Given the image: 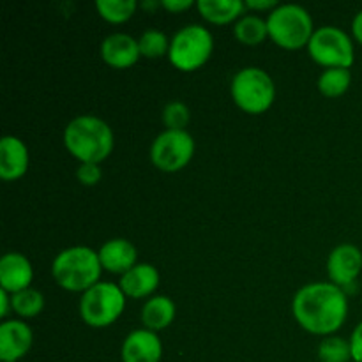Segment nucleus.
I'll return each instance as SVG.
<instances>
[{"instance_id":"obj_1","label":"nucleus","mask_w":362,"mask_h":362,"mask_svg":"<svg viewBox=\"0 0 362 362\" xmlns=\"http://www.w3.org/2000/svg\"><path fill=\"white\" fill-rule=\"evenodd\" d=\"M292 313L311 334L329 336L338 331L349 315V299L334 283H310L293 296Z\"/></svg>"},{"instance_id":"obj_2","label":"nucleus","mask_w":362,"mask_h":362,"mask_svg":"<svg viewBox=\"0 0 362 362\" xmlns=\"http://www.w3.org/2000/svg\"><path fill=\"white\" fill-rule=\"evenodd\" d=\"M64 145L80 163L105 161L113 151V131L95 115H80L64 131Z\"/></svg>"},{"instance_id":"obj_3","label":"nucleus","mask_w":362,"mask_h":362,"mask_svg":"<svg viewBox=\"0 0 362 362\" xmlns=\"http://www.w3.org/2000/svg\"><path fill=\"white\" fill-rule=\"evenodd\" d=\"M103 265L99 253L87 246H73L60 251L52 264V274L69 292H87L98 285Z\"/></svg>"},{"instance_id":"obj_4","label":"nucleus","mask_w":362,"mask_h":362,"mask_svg":"<svg viewBox=\"0 0 362 362\" xmlns=\"http://www.w3.org/2000/svg\"><path fill=\"white\" fill-rule=\"evenodd\" d=\"M267 30L272 41L281 48H303L315 32L313 18L299 4H281L269 13Z\"/></svg>"},{"instance_id":"obj_5","label":"nucleus","mask_w":362,"mask_h":362,"mask_svg":"<svg viewBox=\"0 0 362 362\" xmlns=\"http://www.w3.org/2000/svg\"><path fill=\"white\" fill-rule=\"evenodd\" d=\"M214 37L204 25L191 23L180 28L170 41L168 59L177 69L194 71L204 66L212 55Z\"/></svg>"},{"instance_id":"obj_6","label":"nucleus","mask_w":362,"mask_h":362,"mask_svg":"<svg viewBox=\"0 0 362 362\" xmlns=\"http://www.w3.org/2000/svg\"><path fill=\"white\" fill-rule=\"evenodd\" d=\"M232 98L247 113H264L274 103L276 87L272 78L260 67H244L232 80Z\"/></svg>"},{"instance_id":"obj_7","label":"nucleus","mask_w":362,"mask_h":362,"mask_svg":"<svg viewBox=\"0 0 362 362\" xmlns=\"http://www.w3.org/2000/svg\"><path fill=\"white\" fill-rule=\"evenodd\" d=\"M126 296L119 285L98 283L80 299V317L90 327H108L122 315Z\"/></svg>"},{"instance_id":"obj_8","label":"nucleus","mask_w":362,"mask_h":362,"mask_svg":"<svg viewBox=\"0 0 362 362\" xmlns=\"http://www.w3.org/2000/svg\"><path fill=\"white\" fill-rule=\"evenodd\" d=\"M308 53L315 62L325 67H346L354 64V42L345 30L338 27L315 28L310 42H308Z\"/></svg>"},{"instance_id":"obj_9","label":"nucleus","mask_w":362,"mask_h":362,"mask_svg":"<svg viewBox=\"0 0 362 362\" xmlns=\"http://www.w3.org/2000/svg\"><path fill=\"white\" fill-rule=\"evenodd\" d=\"M194 154V140L186 129H166L151 145V161L161 172H179Z\"/></svg>"},{"instance_id":"obj_10","label":"nucleus","mask_w":362,"mask_h":362,"mask_svg":"<svg viewBox=\"0 0 362 362\" xmlns=\"http://www.w3.org/2000/svg\"><path fill=\"white\" fill-rule=\"evenodd\" d=\"M362 271V251L354 244H339L327 258L329 278L334 285L346 286L357 279Z\"/></svg>"},{"instance_id":"obj_11","label":"nucleus","mask_w":362,"mask_h":362,"mask_svg":"<svg viewBox=\"0 0 362 362\" xmlns=\"http://www.w3.org/2000/svg\"><path fill=\"white\" fill-rule=\"evenodd\" d=\"M34 334L21 320H6L0 325V361L18 362L30 350Z\"/></svg>"},{"instance_id":"obj_12","label":"nucleus","mask_w":362,"mask_h":362,"mask_svg":"<svg viewBox=\"0 0 362 362\" xmlns=\"http://www.w3.org/2000/svg\"><path fill=\"white\" fill-rule=\"evenodd\" d=\"M120 357L122 362H159L163 357L161 339L148 329H136L124 339Z\"/></svg>"},{"instance_id":"obj_13","label":"nucleus","mask_w":362,"mask_h":362,"mask_svg":"<svg viewBox=\"0 0 362 362\" xmlns=\"http://www.w3.org/2000/svg\"><path fill=\"white\" fill-rule=\"evenodd\" d=\"M34 269L28 258L21 253H6L0 260V286L7 293H18L30 288Z\"/></svg>"},{"instance_id":"obj_14","label":"nucleus","mask_w":362,"mask_h":362,"mask_svg":"<svg viewBox=\"0 0 362 362\" xmlns=\"http://www.w3.org/2000/svg\"><path fill=\"white\" fill-rule=\"evenodd\" d=\"M140 46L138 39L133 35L124 34V32H115L110 34L101 45V57L106 64L112 67H131L140 59Z\"/></svg>"},{"instance_id":"obj_15","label":"nucleus","mask_w":362,"mask_h":362,"mask_svg":"<svg viewBox=\"0 0 362 362\" xmlns=\"http://www.w3.org/2000/svg\"><path fill=\"white\" fill-rule=\"evenodd\" d=\"M136 247L127 239H110L99 250L103 269L113 274H126L136 265Z\"/></svg>"},{"instance_id":"obj_16","label":"nucleus","mask_w":362,"mask_h":362,"mask_svg":"<svg viewBox=\"0 0 362 362\" xmlns=\"http://www.w3.org/2000/svg\"><path fill=\"white\" fill-rule=\"evenodd\" d=\"M28 168V148L20 138L4 136L0 140V177L16 180Z\"/></svg>"},{"instance_id":"obj_17","label":"nucleus","mask_w":362,"mask_h":362,"mask_svg":"<svg viewBox=\"0 0 362 362\" xmlns=\"http://www.w3.org/2000/svg\"><path fill=\"white\" fill-rule=\"evenodd\" d=\"M159 285V272L151 264H136L133 269L122 274L119 286L124 296L131 299H141L156 292Z\"/></svg>"},{"instance_id":"obj_18","label":"nucleus","mask_w":362,"mask_h":362,"mask_svg":"<svg viewBox=\"0 0 362 362\" xmlns=\"http://www.w3.org/2000/svg\"><path fill=\"white\" fill-rule=\"evenodd\" d=\"M173 318H175V304L166 296L151 297L141 308V322L145 329L152 332L166 329L172 324Z\"/></svg>"},{"instance_id":"obj_19","label":"nucleus","mask_w":362,"mask_h":362,"mask_svg":"<svg viewBox=\"0 0 362 362\" xmlns=\"http://www.w3.org/2000/svg\"><path fill=\"white\" fill-rule=\"evenodd\" d=\"M198 11L211 23L225 25L243 18L246 13V2L243 0H198Z\"/></svg>"},{"instance_id":"obj_20","label":"nucleus","mask_w":362,"mask_h":362,"mask_svg":"<svg viewBox=\"0 0 362 362\" xmlns=\"http://www.w3.org/2000/svg\"><path fill=\"white\" fill-rule=\"evenodd\" d=\"M233 34H235L237 41L243 42V45H260V42L269 35L267 20L257 16V14H244L243 18H239V20L235 21Z\"/></svg>"},{"instance_id":"obj_21","label":"nucleus","mask_w":362,"mask_h":362,"mask_svg":"<svg viewBox=\"0 0 362 362\" xmlns=\"http://www.w3.org/2000/svg\"><path fill=\"white\" fill-rule=\"evenodd\" d=\"M352 73L346 67H327L318 78V90L325 98H339L349 90Z\"/></svg>"},{"instance_id":"obj_22","label":"nucleus","mask_w":362,"mask_h":362,"mask_svg":"<svg viewBox=\"0 0 362 362\" xmlns=\"http://www.w3.org/2000/svg\"><path fill=\"white\" fill-rule=\"evenodd\" d=\"M11 303H13V311L23 318H34L45 308V297L39 290L27 288L21 292L13 293L11 296Z\"/></svg>"},{"instance_id":"obj_23","label":"nucleus","mask_w":362,"mask_h":362,"mask_svg":"<svg viewBox=\"0 0 362 362\" xmlns=\"http://www.w3.org/2000/svg\"><path fill=\"white\" fill-rule=\"evenodd\" d=\"M138 4L134 0H98L95 9L110 23L127 21L136 11Z\"/></svg>"},{"instance_id":"obj_24","label":"nucleus","mask_w":362,"mask_h":362,"mask_svg":"<svg viewBox=\"0 0 362 362\" xmlns=\"http://www.w3.org/2000/svg\"><path fill=\"white\" fill-rule=\"evenodd\" d=\"M318 359L320 362H349L352 359L350 341L339 336H327L318 345Z\"/></svg>"},{"instance_id":"obj_25","label":"nucleus","mask_w":362,"mask_h":362,"mask_svg":"<svg viewBox=\"0 0 362 362\" xmlns=\"http://www.w3.org/2000/svg\"><path fill=\"white\" fill-rule=\"evenodd\" d=\"M138 46H140V53L147 59H158L165 53L170 52V41L166 37L165 32L158 30V28H148L138 39Z\"/></svg>"},{"instance_id":"obj_26","label":"nucleus","mask_w":362,"mask_h":362,"mask_svg":"<svg viewBox=\"0 0 362 362\" xmlns=\"http://www.w3.org/2000/svg\"><path fill=\"white\" fill-rule=\"evenodd\" d=\"M189 108L182 101H170L163 110V122H165L166 129L182 131L189 124Z\"/></svg>"},{"instance_id":"obj_27","label":"nucleus","mask_w":362,"mask_h":362,"mask_svg":"<svg viewBox=\"0 0 362 362\" xmlns=\"http://www.w3.org/2000/svg\"><path fill=\"white\" fill-rule=\"evenodd\" d=\"M76 177L83 186H95L101 180V168L95 163H81L76 170Z\"/></svg>"},{"instance_id":"obj_28","label":"nucleus","mask_w":362,"mask_h":362,"mask_svg":"<svg viewBox=\"0 0 362 362\" xmlns=\"http://www.w3.org/2000/svg\"><path fill=\"white\" fill-rule=\"evenodd\" d=\"M350 349H352L354 362H362V322L350 336Z\"/></svg>"},{"instance_id":"obj_29","label":"nucleus","mask_w":362,"mask_h":362,"mask_svg":"<svg viewBox=\"0 0 362 362\" xmlns=\"http://www.w3.org/2000/svg\"><path fill=\"white\" fill-rule=\"evenodd\" d=\"M193 0H163L161 6L168 9L170 13H179V11H186L193 6Z\"/></svg>"},{"instance_id":"obj_30","label":"nucleus","mask_w":362,"mask_h":362,"mask_svg":"<svg viewBox=\"0 0 362 362\" xmlns=\"http://www.w3.org/2000/svg\"><path fill=\"white\" fill-rule=\"evenodd\" d=\"M279 4L276 0H247L246 7L255 11H260V9H276Z\"/></svg>"},{"instance_id":"obj_31","label":"nucleus","mask_w":362,"mask_h":362,"mask_svg":"<svg viewBox=\"0 0 362 362\" xmlns=\"http://www.w3.org/2000/svg\"><path fill=\"white\" fill-rule=\"evenodd\" d=\"M9 308H13V303H11V297L6 290L0 288V317L6 318L7 313H9Z\"/></svg>"},{"instance_id":"obj_32","label":"nucleus","mask_w":362,"mask_h":362,"mask_svg":"<svg viewBox=\"0 0 362 362\" xmlns=\"http://www.w3.org/2000/svg\"><path fill=\"white\" fill-rule=\"evenodd\" d=\"M352 30H354V37L362 45V11L354 16L352 20Z\"/></svg>"}]
</instances>
